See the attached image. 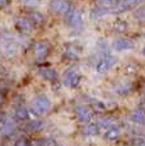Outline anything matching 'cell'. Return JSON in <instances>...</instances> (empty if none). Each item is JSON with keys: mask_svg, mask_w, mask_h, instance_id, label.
Returning <instances> with one entry per match:
<instances>
[{"mask_svg": "<svg viewBox=\"0 0 145 146\" xmlns=\"http://www.w3.org/2000/svg\"><path fill=\"white\" fill-rule=\"evenodd\" d=\"M31 107H32L33 112L37 114H45L50 111L51 108V102L45 94H38L31 100Z\"/></svg>", "mask_w": 145, "mask_h": 146, "instance_id": "1", "label": "cell"}, {"mask_svg": "<svg viewBox=\"0 0 145 146\" xmlns=\"http://www.w3.org/2000/svg\"><path fill=\"white\" fill-rule=\"evenodd\" d=\"M116 62H117L116 56L110 55V53L103 55L102 57L98 60V62L96 64V71L98 72V74H106V72L115 65Z\"/></svg>", "mask_w": 145, "mask_h": 146, "instance_id": "2", "label": "cell"}, {"mask_svg": "<svg viewBox=\"0 0 145 146\" xmlns=\"http://www.w3.org/2000/svg\"><path fill=\"white\" fill-rule=\"evenodd\" d=\"M50 9L55 14L66 15L71 10V4L69 0H51L50 1Z\"/></svg>", "mask_w": 145, "mask_h": 146, "instance_id": "3", "label": "cell"}, {"mask_svg": "<svg viewBox=\"0 0 145 146\" xmlns=\"http://www.w3.org/2000/svg\"><path fill=\"white\" fill-rule=\"evenodd\" d=\"M80 80H82V75H80L79 70L76 69H69L64 74V84L70 86V88H76Z\"/></svg>", "mask_w": 145, "mask_h": 146, "instance_id": "4", "label": "cell"}, {"mask_svg": "<svg viewBox=\"0 0 145 146\" xmlns=\"http://www.w3.org/2000/svg\"><path fill=\"white\" fill-rule=\"evenodd\" d=\"M75 111V114H76V117L79 118L82 122H89L92 118H93V111H92L90 108H89L88 106L85 104H78L75 106L74 108Z\"/></svg>", "mask_w": 145, "mask_h": 146, "instance_id": "5", "label": "cell"}, {"mask_svg": "<svg viewBox=\"0 0 145 146\" xmlns=\"http://www.w3.org/2000/svg\"><path fill=\"white\" fill-rule=\"evenodd\" d=\"M15 130V123L10 117L4 116L1 119H0V133L3 136H9L14 132Z\"/></svg>", "mask_w": 145, "mask_h": 146, "instance_id": "6", "label": "cell"}, {"mask_svg": "<svg viewBox=\"0 0 145 146\" xmlns=\"http://www.w3.org/2000/svg\"><path fill=\"white\" fill-rule=\"evenodd\" d=\"M50 51V44L49 42L46 41H38L35 43V47H33V52H35V56L37 60H43L47 55H49Z\"/></svg>", "mask_w": 145, "mask_h": 146, "instance_id": "7", "label": "cell"}, {"mask_svg": "<svg viewBox=\"0 0 145 146\" xmlns=\"http://www.w3.org/2000/svg\"><path fill=\"white\" fill-rule=\"evenodd\" d=\"M135 43H134L132 40L130 38H125V37H120L116 38L115 41L112 42V47L116 51H126V50H132Z\"/></svg>", "mask_w": 145, "mask_h": 146, "instance_id": "8", "label": "cell"}, {"mask_svg": "<svg viewBox=\"0 0 145 146\" xmlns=\"http://www.w3.org/2000/svg\"><path fill=\"white\" fill-rule=\"evenodd\" d=\"M66 15H68V23L70 24L71 27H79L80 24L83 23L82 10L75 9V10H72V12H69Z\"/></svg>", "mask_w": 145, "mask_h": 146, "instance_id": "9", "label": "cell"}, {"mask_svg": "<svg viewBox=\"0 0 145 146\" xmlns=\"http://www.w3.org/2000/svg\"><path fill=\"white\" fill-rule=\"evenodd\" d=\"M38 74H40L41 78L49 81H56L57 79V71L52 67H41L38 70Z\"/></svg>", "mask_w": 145, "mask_h": 146, "instance_id": "10", "label": "cell"}, {"mask_svg": "<svg viewBox=\"0 0 145 146\" xmlns=\"http://www.w3.org/2000/svg\"><path fill=\"white\" fill-rule=\"evenodd\" d=\"M121 135V128H120V126L117 125H112L111 127H108L107 130L104 131V137L107 140H116L118 139V136Z\"/></svg>", "mask_w": 145, "mask_h": 146, "instance_id": "11", "label": "cell"}, {"mask_svg": "<svg viewBox=\"0 0 145 146\" xmlns=\"http://www.w3.org/2000/svg\"><path fill=\"white\" fill-rule=\"evenodd\" d=\"M82 53V50L78 46H74V44H70V46H66L65 50H64V56L68 58H78Z\"/></svg>", "mask_w": 145, "mask_h": 146, "instance_id": "12", "label": "cell"}, {"mask_svg": "<svg viewBox=\"0 0 145 146\" xmlns=\"http://www.w3.org/2000/svg\"><path fill=\"white\" fill-rule=\"evenodd\" d=\"M108 13H110L108 7H97V8H93V9L90 10L89 15H90L92 19H99V18L104 17L106 14H108Z\"/></svg>", "mask_w": 145, "mask_h": 146, "instance_id": "13", "label": "cell"}, {"mask_svg": "<svg viewBox=\"0 0 145 146\" xmlns=\"http://www.w3.org/2000/svg\"><path fill=\"white\" fill-rule=\"evenodd\" d=\"M28 22L35 26H40L45 22V17L40 12H29L28 13Z\"/></svg>", "mask_w": 145, "mask_h": 146, "instance_id": "14", "label": "cell"}, {"mask_svg": "<svg viewBox=\"0 0 145 146\" xmlns=\"http://www.w3.org/2000/svg\"><path fill=\"white\" fill-rule=\"evenodd\" d=\"M96 125L98 126V128H102L103 131H106L108 127H111L112 125H115V122H113L112 117H99L98 122H97Z\"/></svg>", "mask_w": 145, "mask_h": 146, "instance_id": "15", "label": "cell"}, {"mask_svg": "<svg viewBox=\"0 0 145 146\" xmlns=\"http://www.w3.org/2000/svg\"><path fill=\"white\" fill-rule=\"evenodd\" d=\"M98 132H99V128L96 123L88 122L87 125L83 127V133H84L85 136H96Z\"/></svg>", "mask_w": 145, "mask_h": 146, "instance_id": "16", "label": "cell"}, {"mask_svg": "<svg viewBox=\"0 0 145 146\" xmlns=\"http://www.w3.org/2000/svg\"><path fill=\"white\" fill-rule=\"evenodd\" d=\"M129 28V24H127L126 21H122V19H117V21L113 22V31H116L117 33H124L127 31Z\"/></svg>", "mask_w": 145, "mask_h": 146, "instance_id": "17", "label": "cell"}, {"mask_svg": "<svg viewBox=\"0 0 145 146\" xmlns=\"http://www.w3.org/2000/svg\"><path fill=\"white\" fill-rule=\"evenodd\" d=\"M131 118L135 123H139V125H143L144 123V111L141 108H136L132 111L131 113Z\"/></svg>", "mask_w": 145, "mask_h": 146, "instance_id": "18", "label": "cell"}, {"mask_svg": "<svg viewBox=\"0 0 145 146\" xmlns=\"http://www.w3.org/2000/svg\"><path fill=\"white\" fill-rule=\"evenodd\" d=\"M15 117H17L18 119H21V121H26V119H28V117H29V112H28V109H27L24 106H19V107H17V109H15Z\"/></svg>", "mask_w": 145, "mask_h": 146, "instance_id": "19", "label": "cell"}, {"mask_svg": "<svg viewBox=\"0 0 145 146\" xmlns=\"http://www.w3.org/2000/svg\"><path fill=\"white\" fill-rule=\"evenodd\" d=\"M116 93L117 94H120V95H126V94H129L130 93V90H131V85H130V83H126V81H122V83H120L118 85L116 86Z\"/></svg>", "mask_w": 145, "mask_h": 146, "instance_id": "20", "label": "cell"}, {"mask_svg": "<svg viewBox=\"0 0 145 146\" xmlns=\"http://www.w3.org/2000/svg\"><path fill=\"white\" fill-rule=\"evenodd\" d=\"M17 27L21 31H23V32H29L32 29V26L28 22V19L26 18H17Z\"/></svg>", "mask_w": 145, "mask_h": 146, "instance_id": "21", "label": "cell"}, {"mask_svg": "<svg viewBox=\"0 0 145 146\" xmlns=\"http://www.w3.org/2000/svg\"><path fill=\"white\" fill-rule=\"evenodd\" d=\"M42 0H19L21 5L23 7H29V8H35V7H38L41 4Z\"/></svg>", "mask_w": 145, "mask_h": 146, "instance_id": "22", "label": "cell"}, {"mask_svg": "<svg viewBox=\"0 0 145 146\" xmlns=\"http://www.w3.org/2000/svg\"><path fill=\"white\" fill-rule=\"evenodd\" d=\"M41 127H42V122L38 119L29 121V123H28V128L31 131H37V130H40Z\"/></svg>", "mask_w": 145, "mask_h": 146, "instance_id": "23", "label": "cell"}, {"mask_svg": "<svg viewBox=\"0 0 145 146\" xmlns=\"http://www.w3.org/2000/svg\"><path fill=\"white\" fill-rule=\"evenodd\" d=\"M134 17H135L136 21L143 22V21H144V8H143V7L138 8V9L135 10V13H134Z\"/></svg>", "mask_w": 145, "mask_h": 146, "instance_id": "24", "label": "cell"}, {"mask_svg": "<svg viewBox=\"0 0 145 146\" xmlns=\"http://www.w3.org/2000/svg\"><path fill=\"white\" fill-rule=\"evenodd\" d=\"M98 48H99V51H101L103 55H107V42H104V41H99V43H98Z\"/></svg>", "mask_w": 145, "mask_h": 146, "instance_id": "25", "label": "cell"}, {"mask_svg": "<svg viewBox=\"0 0 145 146\" xmlns=\"http://www.w3.org/2000/svg\"><path fill=\"white\" fill-rule=\"evenodd\" d=\"M14 146H29V142L24 137H21V139H18L14 142Z\"/></svg>", "mask_w": 145, "mask_h": 146, "instance_id": "26", "label": "cell"}, {"mask_svg": "<svg viewBox=\"0 0 145 146\" xmlns=\"http://www.w3.org/2000/svg\"><path fill=\"white\" fill-rule=\"evenodd\" d=\"M42 146H57L54 139H45L42 140Z\"/></svg>", "mask_w": 145, "mask_h": 146, "instance_id": "27", "label": "cell"}, {"mask_svg": "<svg viewBox=\"0 0 145 146\" xmlns=\"http://www.w3.org/2000/svg\"><path fill=\"white\" fill-rule=\"evenodd\" d=\"M101 4L103 5H108V7H111V5L116 4V3H118V0H98Z\"/></svg>", "mask_w": 145, "mask_h": 146, "instance_id": "28", "label": "cell"}, {"mask_svg": "<svg viewBox=\"0 0 145 146\" xmlns=\"http://www.w3.org/2000/svg\"><path fill=\"white\" fill-rule=\"evenodd\" d=\"M29 146H42V140H40V139L32 140V141L29 142Z\"/></svg>", "mask_w": 145, "mask_h": 146, "instance_id": "29", "label": "cell"}, {"mask_svg": "<svg viewBox=\"0 0 145 146\" xmlns=\"http://www.w3.org/2000/svg\"><path fill=\"white\" fill-rule=\"evenodd\" d=\"M121 1H122V3H126L127 5H130V7H131V5H136V4H139V3H140L141 0H121Z\"/></svg>", "mask_w": 145, "mask_h": 146, "instance_id": "30", "label": "cell"}, {"mask_svg": "<svg viewBox=\"0 0 145 146\" xmlns=\"http://www.w3.org/2000/svg\"><path fill=\"white\" fill-rule=\"evenodd\" d=\"M134 146H144L143 139H135L134 140Z\"/></svg>", "mask_w": 145, "mask_h": 146, "instance_id": "31", "label": "cell"}, {"mask_svg": "<svg viewBox=\"0 0 145 146\" xmlns=\"http://www.w3.org/2000/svg\"><path fill=\"white\" fill-rule=\"evenodd\" d=\"M3 102H4V98H3V94L0 93V106L3 104Z\"/></svg>", "mask_w": 145, "mask_h": 146, "instance_id": "32", "label": "cell"}, {"mask_svg": "<svg viewBox=\"0 0 145 146\" xmlns=\"http://www.w3.org/2000/svg\"><path fill=\"white\" fill-rule=\"evenodd\" d=\"M1 146H9L8 144H1Z\"/></svg>", "mask_w": 145, "mask_h": 146, "instance_id": "33", "label": "cell"}, {"mask_svg": "<svg viewBox=\"0 0 145 146\" xmlns=\"http://www.w3.org/2000/svg\"><path fill=\"white\" fill-rule=\"evenodd\" d=\"M3 1H5V0H0V3H3Z\"/></svg>", "mask_w": 145, "mask_h": 146, "instance_id": "34", "label": "cell"}]
</instances>
